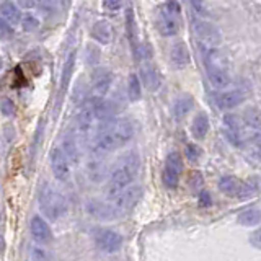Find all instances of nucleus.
Wrapping results in <instances>:
<instances>
[{"instance_id":"9","label":"nucleus","mask_w":261,"mask_h":261,"mask_svg":"<svg viewBox=\"0 0 261 261\" xmlns=\"http://www.w3.org/2000/svg\"><path fill=\"white\" fill-rule=\"evenodd\" d=\"M95 239H96L98 247H100L106 253L118 251L121 248V245H122V237L118 232L110 230V228H103V230H98Z\"/></svg>"},{"instance_id":"36","label":"nucleus","mask_w":261,"mask_h":261,"mask_svg":"<svg viewBox=\"0 0 261 261\" xmlns=\"http://www.w3.org/2000/svg\"><path fill=\"white\" fill-rule=\"evenodd\" d=\"M87 57H88V62H90V64H96L98 59H100V53H98V49H96V47L88 46V47H87Z\"/></svg>"},{"instance_id":"28","label":"nucleus","mask_w":261,"mask_h":261,"mask_svg":"<svg viewBox=\"0 0 261 261\" xmlns=\"http://www.w3.org/2000/svg\"><path fill=\"white\" fill-rule=\"evenodd\" d=\"M126 30H127V36L130 44L134 47V53L137 54V31H136V21H134V12L133 8H127L126 12Z\"/></svg>"},{"instance_id":"30","label":"nucleus","mask_w":261,"mask_h":261,"mask_svg":"<svg viewBox=\"0 0 261 261\" xmlns=\"http://www.w3.org/2000/svg\"><path fill=\"white\" fill-rule=\"evenodd\" d=\"M20 23H21V28H23V31H27V33L35 31V30H38V27H39V21H38V18H36V16L30 15V13L23 15V18L20 20Z\"/></svg>"},{"instance_id":"18","label":"nucleus","mask_w":261,"mask_h":261,"mask_svg":"<svg viewBox=\"0 0 261 261\" xmlns=\"http://www.w3.org/2000/svg\"><path fill=\"white\" fill-rule=\"evenodd\" d=\"M222 124L225 129L227 137L230 139L232 144L239 145L240 144V121L235 114H224Z\"/></svg>"},{"instance_id":"7","label":"nucleus","mask_w":261,"mask_h":261,"mask_svg":"<svg viewBox=\"0 0 261 261\" xmlns=\"http://www.w3.org/2000/svg\"><path fill=\"white\" fill-rule=\"evenodd\" d=\"M194 31L198 35L199 41L206 47H217L222 44V35H220L216 24H212L209 21H196Z\"/></svg>"},{"instance_id":"31","label":"nucleus","mask_w":261,"mask_h":261,"mask_svg":"<svg viewBox=\"0 0 261 261\" xmlns=\"http://www.w3.org/2000/svg\"><path fill=\"white\" fill-rule=\"evenodd\" d=\"M13 36V27L4 16H0V39H10Z\"/></svg>"},{"instance_id":"6","label":"nucleus","mask_w":261,"mask_h":261,"mask_svg":"<svg viewBox=\"0 0 261 261\" xmlns=\"http://www.w3.org/2000/svg\"><path fill=\"white\" fill-rule=\"evenodd\" d=\"M181 171H183V160H181V155L178 152H171L167 162H165V168H163V185L170 190L178 186L179 183V176H181Z\"/></svg>"},{"instance_id":"12","label":"nucleus","mask_w":261,"mask_h":261,"mask_svg":"<svg viewBox=\"0 0 261 261\" xmlns=\"http://www.w3.org/2000/svg\"><path fill=\"white\" fill-rule=\"evenodd\" d=\"M207 77L211 80V84L217 88H225L230 85V72H228L227 65H206Z\"/></svg>"},{"instance_id":"11","label":"nucleus","mask_w":261,"mask_h":261,"mask_svg":"<svg viewBox=\"0 0 261 261\" xmlns=\"http://www.w3.org/2000/svg\"><path fill=\"white\" fill-rule=\"evenodd\" d=\"M111 84H113V73L110 69H96L92 75V85H93V90L96 96H105L106 93L110 92L111 88Z\"/></svg>"},{"instance_id":"19","label":"nucleus","mask_w":261,"mask_h":261,"mask_svg":"<svg viewBox=\"0 0 261 261\" xmlns=\"http://www.w3.org/2000/svg\"><path fill=\"white\" fill-rule=\"evenodd\" d=\"M92 36L98 41L100 44H110L113 39V31L110 23L106 20H98L92 27Z\"/></svg>"},{"instance_id":"27","label":"nucleus","mask_w":261,"mask_h":261,"mask_svg":"<svg viewBox=\"0 0 261 261\" xmlns=\"http://www.w3.org/2000/svg\"><path fill=\"white\" fill-rule=\"evenodd\" d=\"M191 110H193V98L191 96H183V98H179V100L175 103V106H173V114H175L176 119H181Z\"/></svg>"},{"instance_id":"22","label":"nucleus","mask_w":261,"mask_h":261,"mask_svg":"<svg viewBox=\"0 0 261 261\" xmlns=\"http://www.w3.org/2000/svg\"><path fill=\"white\" fill-rule=\"evenodd\" d=\"M209 130V119L204 113H199L198 116H196L193 119V124H191V133L194 136V139H198V141H201V139L206 137Z\"/></svg>"},{"instance_id":"38","label":"nucleus","mask_w":261,"mask_h":261,"mask_svg":"<svg viewBox=\"0 0 261 261\" xmlns=\"http://www.w3.org/2000/svg\"><path fill=\"white\" fill-rule=\"evenodd\" d=\"M250 243L255 248H259L261 250V227L258 228V230H255V232L250 235Z\"/></svg>"},{"instance_id":"15","label":"nucleus","mask_w":261,"mask_h":261,"mask_svg":"<svg viewBox=\"0 0 261 261\" xmlns=\"http://www.w3.org/2000/svg\"><path fill=\"white\" fill-rule=\"evenodd\" d=\"M170 61L175 69H185L186 65L191 62V56H190V49H188V46L185 43H176L173 47H171Z\"/></svg>"},{"instance_id":"17","label":"nucleus","mask_w":261,"mask_h":261,"mask_svg":"<svg viewBox=\"0 0 261 261\" xmlns=\"http://www.w3.org/2000/svg\"><path fill=\"white\" fill-rule=\"evenodd\" d=\"M73 64H75V53H72L67 61L64 64V69H62V80H61V87H59V93H57V108L64 98V93L67 92L69 84H70V79H72V73H73Z\"/></svg>"},{"instance_id":"29","label":"nucleus","mask_w":261,"mask_h":261,"mask_svg":"<svg viewBox=\"0 0 261 261\" xmlns=\"http://www.w3.org/2000/svg\"><path fill=\"white\" fill-rule=\"evenodd\" d=\"M127 96H129L130 101L141 100V96H142L141 80H139V77L136 75V73H133V75L129 77V82H127Z\"/></svg>"},{"instance_id":"37","label":"nucleus","mask_w":261,"mask_h":261,"mask_svg":"<svg viewBox=\"0 0 261 261\" xmlns=\"http://www.w3.org/2000/svg\"><path fill=\"white\" fill-rule=\"evenodd\" d=\"M103 5H105L106 10L118 12L121 8V0H103Z\"/></svg>"},{"instance_id":"3","label":"nucleus","mask_w":261,"mask_h":261,"mask_svg":"<svg viewBox=\"0 0 261 261\" xmlns=\"http://www.w3.org/2000/svg\"><path fill=\"white\" fill-rule=\"evenodd\" d=\"M38 201H39V207L43 211V214L53 220L62 217L65 214V209H67L65 199L49 185L41 186Z\"/></svg>"},{"instance_id":"34","label":"nucleus","mask_w":261,"mask_h":261,"mask_svg":"<svg viewBox=\"0 0 261 261\" xmlns=\"http://www.w3.org/2000/svg\"><path fill=\"white\" fill-rule=\"evenodd\" d=\"M201 157V149L198 145H194V144H190L186 147V159L190 160V162H196Z\"/></svg>"},{"instance_id":"41","label":"nucleus","mask_w":261,"mask_h":261,"mask_svg":"<svg viewBox=\"0 0 261 261\" xmlns=\"http://www.w3.org/2000/svg\"><path fill=\"white\" fill-rule=\"evenodd\" d=\"M256 144H258V147H259V150H261V134L258 136V139H256Z\"/></svg>"},{"instance_id":"14","label":"nucleus","mask_w":261,"mask_h":261,"mask_svg":"<svg viewBox=\"0 0 261 261\" xmlns=\"http://www.w3.org/2000/svg\"><path fill=\"white\" fill-rule=\"evenodd\" d=\"M92 103V108L95 111V118L101 119V121H110L114 113H116V106H114L110 100H105L103 96H96L90 100Z\"/></svg>"},{"instance_id":"21","label":"nucleus","mask_w":261,"mask_h":261,"mask_svg":"<svg viewBox=\"0 0 261 261\" xmlns=\"http://www.w3.org/2000/svg\"><path fill=\"white\" fill-rule=\"evenodd\" d=\"M62 150H64L65 155H67L69 162H72V163H77V162H79V159H80V147H79V142H77L75 134L69 133L67 136L64 137Z\"/></svg>"},{"instance_id":"1","label":"nucleus","mask_w":261,"mask_h":261,"mask_svg":"<svg viewBox=\"0 0 261 261\" xmlns=\"http://www.w3.org/2000/svg\"><path fill=\"white\" fill-rule=\"evenodd\" d=\"M134 136V127L127 119H110L96 130L93 153H108L126 145Z\"/></svg>"},{"instance_id":"40","label":"nucleus","mask_w":261,"mask_h":261,"mask_svg":"<svg viewBox=\"0 0 261 261\" xmlns=\"http://www.w3.org/2000/svg\"><path fill=\"white\" fill-rule=\"evenodd\" d=\"M21 8H33L35 7V0H18Z\"/></svg>"},{"instance_id":"26","label":"nucleus","mask_w":261,"mask_h":261,"mask_svg":"<svg viewBox=\"0 0 261 261\" xmlns=\"http://www.w3.org/2000/svg\"><path fill=\"white\" fill-rule=\"evenodd\" d=\"M144 82H145V87L149 88L150 92H157L162 85L160 73L153 67H147V69H144Z\"/></svg>"},{"instance_id":"5","label":"nucleus","mask_w":261,"mask_h":261,"mask_svg":"<svg viewBox=\"0 0 261 261\" xmlns=\"http://www.w3.org/2000/svg\"><path fill=\"white\" fill-rule=\"evenodd\" d=\"M219 190L225 196H228V198H235V199H248L255 193L248 183H245L235 176H224L219 181Z\"/></svg>"},{"instance_id":"24","label":"nucleus","mask_w":261,"mask_h":261,"mask_svg":"<svg viewBox=\"0 0 261 261\" xmlns=\"http://www.w3.org/2000/svg\"><path fill=\"white\" fill-rule=\"evenodd\" d=\"M259 222H261V211L256 207L245 209L243 212H240V216H239V224L243 227H251V225H256Z\"/></svg>"},{"instance_id":"16","label":"nucleus","mask_w":261,"mask_h":261,"mask_svg":"<svg viewBox=\"0 0 261 261\" xmlns=\"http://www.w3.org/2000/svg\"><path fill=\"white\" fill-rule=\"evenodd\" d=\"M245 100L242 90H227L217 96V105L222 110H233Z\"/></svg>"},{"instance_id":"4","label":"nucleus","mask_w":261,"mask_h":261,"mask_svg":"<svg viewBox=\"0 0 261 261\" xmlns=\"http://www.w3.org/2000/svg\"><path fill=\"white\" fill-rule=\"evenodd\" d=\"M178 13H179V7L176 4H167L165 7L160 8L157 28L162 36H175L179 31Z\"/></svg>"},{"instance_id":"23","label":"nucleus","mask_w":261,"mask_h":261,"mask_svg":"<svg viewBox=\"0 0 261 261\" xmlns=\"http://www.w3.org/2000/svg\"><path fill=\"white\" fill-rule=\"evenodd\" d=\"M243 122L251 129H261V110L256 106H248L243 111Z\"/></svg>"},{"instance_id":"33","label":"nucleus","mask_w":261,"mask_h":261,"mask_svg":"<svg viewBox=\"0 0 261 261\" xmlns=\"http://www.w3.org/2000/svg\"><path fill=\"white\" fill-rule=\"evenodd\" d=\"M30 261H49V256L41 247H33L30 251Z\"/></svg>"},{"instance_id":"39","label":"nucleus","mask_w":261,"mask_h":261,"mask_svg":"<svg viewBox=\"0 0 261 261\" xmlns=\"http://www.w3.org/2000/svg\"><path fill=\"white\" fill-rule=\"evenodd\" d=\"M199 202H201V206H209L211 204V198H209V194L206 191H202L201 196H199Z\"/></svg>"},{"instance_id":"35","label":"nucleus","mask_w":261,"mask_h":261,"mask_svg":"<svg viewBox=\"0 0 261 261\" xmlns=\"http://www.w3.org/2000/svg\"><path fill=\"white\" fill-rule=\"evenodd\" d=\"M38 4H39L41 8H43V10L51 12L57 5H59V0H38Z\"/></svg>"},{"instance_id":"10","label":"nucleus","mask_w":261,"mask_h":261,"mask_svg":"<svg viewBox=\"0 0 261 261\" xmlns=\"http://www.w3.org/2000/svg\"><path fill=\"white\" fill-rule=\"evenodd\" d=\"M87 175L95 183H100L108 175V163L101 157V153H95L87 163Z\"/></svg>"},{"instance_id":"2","label":"nucleus","mask_w":261,"mask_h":261,"mask_svg":"<svg viewBox=\"0 0 261 261\" xmlns=\"http://www.w3.org/2000/svg\"><path fill=\"white\" fill-rule=\"evenodd\" d=\"M139 155L136 152H129L126 155H122L119 159V162L116 163V167L110 173V179H108V196L113 198L114 194H118L119 191H122L124 188H127L133 179L136 178L137 171H139Z\"/></svg>"},{"instance_id":"13","label":"nucleus","mask_w":261,"mask_h":261,"mask_svg":"<svg viewBox=\"0 0 261 261\" xmlns=\"http://www.w3.org/2000/svg\"><path fill=\"white\" fill-rule=\"evenodd\" d=\"M30 230H31L33 239H35L38 243H47V242H51V239H53L51 228H49L46 220L43 217H39V216H35L31 219Z\"/></svg>"},{"instance_id":"8","label":"nucleus","mask_w":261,"mask_h":261,"mask_svg":"<svg viewBox=\"0 0 261 261\" xmlns=\"http://www.w3.org/2000/svg\"><path fill=\"white\" fill-rule=\"evenodd\" d=\"M51 167H53L54 176L59 179V181H67L70 176V165H69L67 155L64 153L62 149H57L56 147L51 152Z\"/></svg>"},{"instance_id":"32","label":"nucleus","mask_w":261,"mask_h":261,"mask_svg":"<svg viewBox=\"0 0 261 261\" xmlns=\"http://www.w3.org/2000/svg\"><path fill=\"white\" fill-rule=\"evenodd\" d=\"M0 111H2L5 116H13L16 113V105L10 100V98H4L0 101Z\"/></svg>"},{"instance_id":"20","label":"nucleus","mask_w":261,"mask_h":261,"mask_svg":"<svg viewBox=\"0 0 261 261\" xmlns=\"http://www.w3.org/2000/svg\"><path fill=\"white\" fill-rule=\"evenodd\" d=\"M95 111L92 108V103H87L84 108L80 110L79 118H77V124H79V130L82 134H87L90 129H92L93 122H95Z\"/></svg>"},{"instance_id":"25","label":"nucleus","mask_w":261,"mask_h":261,"mask_svg":"<svg viewBox=\"0 0 261 261\" xmlns=\"http://www.w3.org/2000/svg\"><path fill=\"white\" fill-rule=\"evenodd\" d=\"M0 13H2V16L10 24H16V23H20V20H21L20 10L12 2H2V4H0Z\"/></svg>"}]
</instances>
